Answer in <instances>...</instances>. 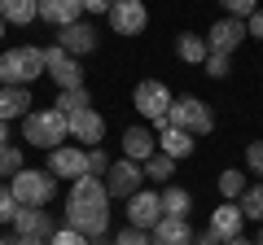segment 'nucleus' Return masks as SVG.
<instances>
[{"instance_id":"cd10ccee","label":"nucleus","mask_w":263,"mask_h":245,"mask_svg":"<svg viewBox=\"0 0 263 245\" xmlns=\"http://www.w3.org/2000/svg\"><path fill=\"white\" fill-rule=\"evenodd\" d=\"M219 193H224L228 201H237L246 193V175L241 171H219Z\"/></svg>"},{"instance_id":"c756f323","label":"nucleus","mask_w":263,"mask_h":245,"mask_svg":"<svg viewBox=\"0 0 263 245\" xmlns=\"http://www.w3.org/2000/svg\"><path fill=\"white\" fill-rule=\"evenodd\" d=\"M219 5H224V13H228V18H250V13L254 9H259V0H219Z\"/></svg>"},{"instance_id":"a211bd4d","label":"nucleus","mask_w":263,"mask_h":245,"mask_svg":"<svg viewBox=\"0 0 263 245\" xmlns=\"http://www.w3.org/2000/svg\"><path fill=\"white\" fill-rule=\"evenodd\" d=\"M79 0H35V18L53 22V27H70V22H79Z\"/></svg>"},{"instance_id":"2eb2a0df","label":"nucleus","mask_w":263,"mask_h":245,"mask_svg":"<svg viewBox=\"0 0 263 245\" xmlns=\"http://www.w3.org/2000/svg\"><path fill=\"white\" fill-rule=\"evenodd\" d=\"M13 232H22V236H53L57 232V223H53V215H48L44 206H22L18 215H13Z\"/></svg>"},{"instance_id":"393cba45","label":"nucleus","mask_w":263,"mask_h":245,"mask_svg":"<svg viewBox=\"0 0 263 245\" xmlns=\"http://www.w3.org/2000/svg\"><path fill=\"white\" fill-rule=\"evenodd\" d=\"M88 105H92L88 88H66V92L53 101V110H57V114H75V110H88Z\"/></svg>"},{"instance_id":"c85d7f7f","label":"nucleus","mask_w":263,"mask_h":245,"mask_svg":"<svg viewBox=\"0 0 263 245\" xmlns=\"http://www.w3.org/2000/svg\"><path fill=\"white\" fill-rule=\"evenodd\" d=\"M22 171V149L13 145H0V179H13Z\"/></svg>"},{"instance_id":"7c9ffc66","label":"nucleus","mask_w":263,"mask_h":245,"mask_svg":"<svg viewBox=\"0 0 263 245\" xmlns=\"http://www.w3.org/2000/svg\"><path fill=\"white\" fill-rule=\"evenodd\" d=\"M92 236H84V232H75V228H57L53 236H48V245H88Z\"/></svg>"},{"instance_id":"f257e3e1","label":"nucleus","mask_w":263,"mask_h":245,"mask_svg":"<svg viewBox=\"0 0 263 245\" xmlns=\"http://www.w3.org/2000/svg\"><path fill=\"white\" fill-rule=\"evenodd\" d=\"M66 228H75L84 236H101L110 228V193L97 175H79L66 197Z\"/></svg>"},{"instance_id":"c03bdc74","label":"nucleus","mask_w":263,"mask_h":245,"mask_svg":"<svg viewBox=\"0 0 263 245\" xmlns=\"http://www.w3.org/2000/svg\"><path fill=\"white\" fill-rule=\"evenodd\" d=\"M5 189H9V184H5V179H0V193H5Z\"/></svg>"},{"instance_id":"e433bc0d","label":"nucleus","mask_w":263,"mask_h":245,"mask_svg":"<svg viewBox=\"0 0 263 245\" xmlns=\"http://www.w3.org/2000/svg\"><path fill=\"white\" fill-rule=\"evenodd\" d=\"M246 35H254V39H263V9H254L250 18H246Z\"/></svg>"},{"instance_id":"b1692460","label":"nucleus","mask_w":263,"mask_h":245,"mask_svg":"<svg viewBox=\"0 0 263 245\" xmlns=\"http://www.w3.org/2000/svg\"><path fill=\"white\" fill-rule=\"evenodd\" d=\"M0 18L13 27H27V22H35V0H0Z\"/></svg>"},{"instance_id":"72a5a7b5","label":"nucleus","mask_w":263,"mask_h":245,"mask_svg":"<svg viewBox=\"0 0 263 245\" xmlns=\"http://www.w3.org/2000/svg\"><path fill=\"white\" fill-rule=\"evenodd\" d=\"M202 66H206L211 79H224V75H228V57H224V53H206V62H202Z\"/></svg>"},{"instance_id":"1a4fd4ad","label":"nucleus","mask_w":263,"mask_h":245,"mask_svg":"<svg viewBox=\"0 0 263 245\" xmlns=\"http://www.w3.org/2000/svg\"><path fill=\"white\" fill-rule=\"evenodd\" d=\"M48 175H57V179L88 175V153L79 145H57V149H48Z\"/></svg>"},{"instance_id":"f8f14e48","label":"nucleus","mask_w":263,"mask_h":245,"mask_svg":"<svg viewBox=\"0 0 263 245\" xmlns=\"http://www.w3.org/2000/svg\"><path fill=\"white\" fill-rule=\"evenodd\" d=\"M158 219H162V201H158V193L141 189V193H132V197H127V228H141V232H149Z\"/></svg>"},{"instance_id":"a19ab883","label":"nucleus","mask_w":263,"mask_h":245,"mask_svg":"<svg viewBox=\"0 0 263 245\" xmlns=\"http://www.w3.org/2000/svg\"><path fill=\"white\" fill-rule=\"evenodd\" d=\"M0 145H9V122H0Z\"/></svg>"},{"instance_id":"ea45409f","label":"nucleus","mask_w":263,"mask_h":245,"mask_svg":"<svg viewBox=\"0 0 263 245\" xmlns=\"http://www.w3.org/2000/svg\"><path fill=\"white\" fill-rule=\"evenodd\" d=\"M193 245H224V241H219V236H215V232H211V228H206V232H202V236H193Z\"/></svg>"},{"instance_id":"423d86ee","label":"nucleus","mask_w":263,"mask_h":245,"mask_svg":"<svg viewBox=\"0 0 263 245\" xmlns=\"http://www.w3.org/2000/svg\"><path fill=\"white\" fill-rule=\"evenodd\" d=\"M171 101H176V96H171V88L158 84V79H145V84H136V92H132V105H136L149 122H158L162 114L171 110Z\"/></svg>"},{"instance_id":"6e6552de","label":"nucleus","mask_w":263,"mask_h":245,"mask_svg":"<svg viewBox=\"0 0 263 245\" xmlns=\"http://www.w3.org/2000/svg\"><path fill=\"white\" fill-rule=\"evenodd\" d=\"M105 18H110L114 35H141L145 22H149V9H145L141 0H114Z\"/></svg>"},{"instance_id":"2f4dec72","label":"nucleus","mask_w":263,"mask_h":245,"mask_svg":"<svg viewBox=\"0 0 263 245\" xmlns=\"http://www.w3.org/2000/svg\"><path fill=\"white\" fill-rule=\"evenodd\" d=\"M110 171V158H105L101 145H92V153H88V175H105Z\"/></svg>"},{"instance_id":"9d476101","label":"nucleus","mask_w":263,"mask_h":245,"mask_svg":"<svg viewBox=\"0 0 263 245\" xmlns=\"http://www.w3.org/2000/svg\"><path fill=\"white\" fill-rule=\"evenodd\" d=\"M66 136L79 145H101L105 136V118L88 105V110H75V114H66Z\"/></svg>"},{"instance_id":"412c9836","label":"nucleus","mask_w":263,"mask_h":245,"mask_svg":"<svg viewBox=\"0 0 263 245\" xmlns=\"http://www.w3.org/2000/svg\"><path fill=\"white\" fill-rule=\"evenodd\" d=\"M158 145H162V153H167L171 162H180V158L193 153V136H189V132H176V127H167V132L158 136Z\"/></svg>"},{"instance_id":"473e14b6","label":"nucleus","mask_w":263,"mask_h":245,"mask_svg":"<svg viewBox=\"0 0 263 245\" xmlns=\"http://www.w3.org/2000/svg\"><path fill=\"white\" fill-rule=\"evenodd\" d=\"M114 245H149V232H141V228H123V232H114Z\"/></svg>"},{"instance_id":"6ab92c4d","label":"nucleus","mask_w":263,"mask_h":245,"mask_svg":"<svg viewBox=\"0 0 263 245\" xmlns=\"http://www.w3.org/2000/svg\"><path fill=\"white\" fill-rule=\"evenodd\" d=\"M154 149H158V136H154L149 127H127V132H123V158L127 162H145Z\"/></svg>"},{"instance_id":"ddd939ff","label":"nucleus","mask_w":263,"mask_h":245,"mask_svg":"<svg viewBox=\"0 0 263 245\" xmlns=\"http://www.w3.org/2000/svg\"><path fill=\"white\" fill-rule=\"evenodd\" d=\"M44 70L57 79V88H62V92H66V88H84V70H79V62H75V57H66L57 44L44 48Z\"/></svg>"},{"instance_id":"f03ea898","label":"nucleus","mask_w":263,"mask_h":245,"mask_svg":"<svg viewBox=\"0 0 263 245\" xmlns=\"http://www.w3.org/2000/svg\"><path fill=\"white\" fill-rule=\"evenodd\" d=\"M40 75H44V48L22 44V48L0 53V88H27Z\"/></svg>"},{"instance_id":"f704fd0d","label":"nucleus","mask_w":263,"mask_h":245,"mask_svg":"<svg viewBox=\"0 0 263 245\" xmlns=\"http://www.w3.org/2000/svg\"><path fill=\"white\" fill-rule=\"evenodd\" d=\"M18 201H13V193L9 189H5V193H0V223H13V215H18Z\"/></svg>"},{"instance_id":"37998d69","label":"nucleus","mask_w":263,"mask_h":245,"mask_svg":"<svg viewBox=\"0 0 263 245\" xmlns=\"http://www.w3.org/2000/svg\"><path fill=\"white\" fill-rule=\"evenodd\" d=\"M224 245H254V241H241V236H233V241H224Z\"/></svg>"},{"instance_id":"bb28decb","label":"nucleus","mask_w":263,"mask_h":245,"mask_svg":"<svg viewBox=\"0 0 263 245\" xmlns=\"http://www.w3.org/2000/svg\"><path fill=\"white\" fill-rule=\"evenodd\" d=\"M237 206H241L246 219H263V184H246V193L237 197Z\"/></svg>"},{"instance_id":"de8ad7c7","label":"nucleus","mask_w":263,"mask_h":245,"mask_svg":"<svg viewBox=\"0 0 263 245\" xmlns=\"http://www.w3.org/2000/svg\"><path fill=\"white\" fill-rule=\"evenodd\" d=\"M0 245H5V241H0Z\"/></svg>"},{"instance_id":"5701e85b","label":"nucleus","mask_w":263,"mask_h":245,"mask_svg":"<svg viewBox=\"0 0 263 245\" xmlns=\"http://www.w3.org/2000/svg\"><path fill=\"white\" fill-rule=\"evenodd\" d=\"M176 57H180V62H193V66H202V62H206V39L193 35V31H184V35L176 39Z\"/></svg>"},{"instance_id":"4c0bfd02","label":"nucleus","mask_w":263,"mask_h":245,"mask_svg":"<svg viewBox=\"0 0 263 245\" xmlns=\"http://www.w3.org/2000/svg\"><path fill=\"white\" fill-rule=\"evenodd\" d=\"M79 5H84V13H110L114 0H79Z\"/></svg>"},{"instance_id":"49530a36","label":"nucleus","mask_w":263,"mask_h":245,"mask_svg":"<svg viewBox=\"0 0 263 245\" xmlns=\"http://www.w3.org/2000/svg\"><path fill=\"white\" fill-rule=\"evenodd\" d=\"M254 245H263V232H259V241H254Z\"/></svg>"},{"instance_id":"4be33fe9","label":"nucleus","mask_w":263,"mask_h":245,"mask_svg":"<svg viewBox=\"0 0 263 245\" xmlns=\"http://www.w3.org/2000/svg\"><path fill=\"white\" fill-rule=\"evenodd\" d=\"M158 201H162V215H167V219H189V210H193V197H189L184 189L158 193Z\"/></svg>"},{"instance_id":"0eeeda50","label":"nucleus","mask_w":263,"mask_h":245,"mask_svg":"<svg viewBox=\"0 0 263 245\" xmlns=\"http://www.w3.org/2000/svg\"><path fill=\"white\" fill-rule=\"evenodd\" d=\"M141 162H127V158H119V162H110V171H105V193H110V197H123L127 201L132 193H141Z\"/></svg>"},{"instance_id":"9b49d317","label":"nucleus","mask_w":263,"mask_h":245,"mask_svg":"<svg viewBox=\"0 0 263 245\" xmlns=\"http://www.w3.org/2000/svg\"><path fill=\"white\" fill-rule=\"evenodd\" d=\"M57 48H62L66 57H75V62L88 57L97 48V27L92 22H70V27H62L57 31Z\"/></svg>"},{"instance_id":"4468645a","label":"nucleus","mask_w":263,"mask_h":245,"mask_svg":"<svg viewBox=\"0 0 263 245\" xmlns=\"http://www.w3.org/2000/svg\"><path fill=\"white\" fill-rule=\"evenodd\" d=\"M241 39H246V22L241 18H219L215 27L206 31V53H224L228 57Z\"/></svg>"},{"instance_id":"39448f33","label":"nucleus","mask_w":263,"mask_h":245,"mask_svg":"<svg viewBox=\"0 0 263 245\" xmlns=\"http://www.w3.org/2000/svg\"><path fill=\"white\" fill-rule=\"evenodd\" d=\"M9 193L18 206H48L57 193V175H48V171H27L22 167L18 175L9 179Z\"/></svg>"},{"instance_id":"f3484780","label":"nucleus","mask_w":263,"mask_h":245,"mask_svg":"<svg viewBox=\"0 0 263 245\" xmlns=\"http://www.w3.org/2000/svg\"><path fill=\"white\" fill-rule=\"evenodd\" d=\"M149 232H154L149 245H193V228H189V219H167V215H162Z\"/></svg>"},{"instance_id":"20e7f679","label":"nucleus","mask_w":263,"mask_h":245,"mask_svg":"<svg viewBox=\"0 0 263 245\" xmlns=\"http://www.w3.org/2000/svg\"><path fill=\"white\" fill-rule=\"evenodd\" d=\"M162 118H167V127L189 132V136H206L211 127H215V118H211V105L202 101V96H176V101H171V110L162 114Z\"/></svg>"},{"instance_id":"79ce46f5","label":"nucleus","mask_w":263,"mask_h":245,"mask_svg":"<svg viewBox=\"0 0 263 245\" xmlns=\"http://www.w3.org/2000/svg\"><path fill=\"white\" fill-rule=\"evenodd\" d=\"M88 245H114V241H110V236H97V241H88Z\"/></svg>"},{"instance_id":"aec40b11","label":"nucleus","mask_w":263,"mask_h":245,"mask_svg":"<svg viewBox=\"0 0 263 245\" xmlns=\"http://www.w3.org/2000/svg\"><path fill=\"white\" fill-rule=\"evenodd\" d=\"M31 114V92L27 88H0V122L27 118Z\"/></svg>"},{"instance_id":"a878e982","label":"nucleus","mask_w":263,"mask_h":245,"mask_svg":"<svg viewBox=\"0 0 263 245\" xmlns=\"http://www.w3.org/2000/svg\"><path fill=\"white\" fill-rule=\"evenodd\" d=\"M141 175H149V179H171V175H176V162H171L167 153H149V158L141 162Z\"/></svg>"},{"instance_id":"7ed1b4c3","label":"nucleus","mask_w":263,"mask_h":245,"mask_svg":"<svg viewBox=\"0 0 263 245\" xmlns=\"http://www.w3.org/2000/svg\"><path fill=\"white\" fill-rule=\"evenodd\" d=\"M22 140L35 145V149H57L66 140V114H57L53 105L48 110H31L22 118Z\"/></svg>"},{"instance_id":"dca6fc26","label":"nucleus","mask_w":263,"mask_h":245,"mask_svg":"<svg viewBox=\"0 0 263 245\" xmlns=\"http://www.w3.org/2000/svg\"><path fill=\"white\" fill-rule=\"evenodd\" d=\"M241 223H246V215H241L237 201H219V210H211V232H215L219 241L241 236Z\"/></svg>"},{"instance_id":"a18cd8bd","label":"nucleus","mask_w":263,"mask_h":245,"mask_svg":"<svg viewBox=\"0 0 263 245\" xmlns=\"http://www.w3.org/2000/svg\"><path fill=\"white\" fill-rule=\"evenodd\" d=\"M0 35H5V18H0Z\"/></svg>"},{"instance_id":"58836bf2","label":"nucleus","mask_w":263,"mask_h":245,"mask_svg":"<svg viewBox=\"0 0 263 245\" xmlns=\"http://www.w3.org/2000/svg\"><path fill=\"white\" fill-rule=\"evenodd\" d=\"M5 245H48L44 236H22V232H13V241H5Z\"/></svg>"},{"instance_id":"c9c22d12","label":"nucleus","mask_w":263,"mask_h":245,"mask_svg":"<svg viewBox=\"0 0 263 245\" xmlns=\"http://www.w3.org/2000/svg\"><path fill=\"white\" fill-rule=\"evenodd\" d=\"M246 167H250L254 175H263V140H254L250 149H246Z\"/></svg>"}]
</instances>
